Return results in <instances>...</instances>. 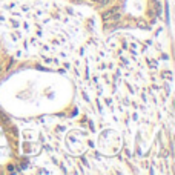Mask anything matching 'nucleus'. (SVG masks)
Returning <instances> with one entry per match:
<instances>
[{
  "label": "nucleus",
  "instance_id": "nucleus-1",
  "mask_svg": "<svg viewBox=\"0 0 175 175\" xmlns=\"http://www.w3.org/2000/svg\"><path fill=\"white\" fill-rule=\"evenodd\" d=\"M115 12H118V8H115V6H114V8H111L109 11H105L103 14H101V17H103V20H106V22H108L109 18L112 17V15H114Z\"/></svg>",
  "mask_w": 175,
  "mask_h": 175
},
{
  "label": "nucleus",
  "instance_id": "nucleus-2",
  "mask_svg": "<svg viewBox=\"0 0 175 175\" xmlns=\"http://www.w3.org/2000/svg\"><path fill=\"white\" fill-rule=\"evenodd\" d=\"M98 2H100V6H106L111 0H98Z\"/></svg>",
  "mask_w": 175,
  "mask_h": 175
},
{
  "label": "nucleus",
  "instance_id": "nucleus-3",
  "mask_svg": "<svg viewBox=\"0 0 175 175\" xmlns=\"http://www.w3.org/2000/svg\"><path fill=\"white\" fill-rule=\"evenodd\" d=\"M2 71H3V66H0V74H2Z\"/></svg>",
  "mask_w": 175,
  "mask_h": 175
}]
</instances>
